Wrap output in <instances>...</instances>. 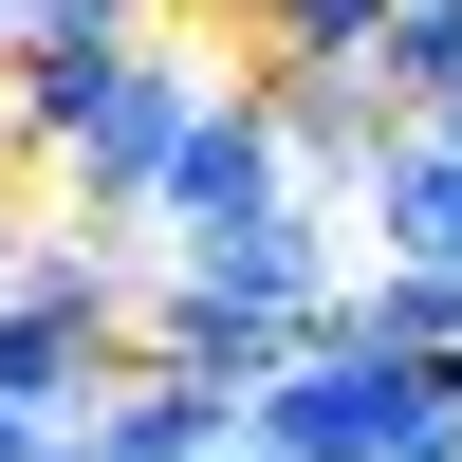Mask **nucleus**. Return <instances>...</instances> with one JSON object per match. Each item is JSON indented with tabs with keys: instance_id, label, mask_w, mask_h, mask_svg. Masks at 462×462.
I'll use <instances>...</instances> for the list:
<instances>
[{
	"instance_id": "f257e3e1",
	"label": "nucleus",
	"mask_w": 462,
	"mask_h": 462,
	"mask_svg": "<svg viewBox=\"0 0 462 462\" xmlns=\"http://www.w3.org/2000/svg\"><path fill=\"white\" fill-rule=\"evenodd\" d=\"M130 241H148V222H130ZM148 278L222 296V315H315V296L352 278V241H333V204H315V185H278V204H241V222H185V241H148Z\"/></svg>"
},
{
	"instance_id": "f03ea898",
	"label": "nucleus",
	"mask_w": 462,
	"mask_h": 462,
	"mask_svg": "<svg viewBox=\"0 0 462 462\" xmlns=\"http://www.w3.org/2000/svg\"><path fill=\"white\" fill-rule=\"evenodd\" d=\"M259 111H278V185H315V204H352V167L407 130L370 93V56H259Z\"/></svg>"
},
{
	"instance_id": "7ed1b4c3",
	"label": "nucleus",
	"mask_w": 462,
	"mask_h": 462,
	"mask_svg": "<svg viewBox=\"0 0 462 462\" xmlns=\"http://www.w3.org/2000/svg\"><path fill=\"white\" fill-rule=\"evenodd\" d=\"M93 370H111V315H74V296L0 278V407H37V426H74V407H93Z\"/></svg>"
},
{
	"instance_id": "20e7f679",
	"label": "nucleus",
	"mask_w": 462,
	"mask_h": 462,
	"mask_svg": "<svg viewBox=\"0 0 462 462\" xmlns=\"http://www.w3.org/2000/svg\"><path fill=\"white\" fill-rule=\"evenodd\" d=\"M352 204H370V259H444V278H462V148L444 130H389L352 167Z\"/></svg>"
},
{
	"instance_id": "39448f33",
	"label": "nucleus",
	"mask_w": 462,
	"mask_h": 462,
	"mask_svg": "<svg viewBox=\"0 0 462 462\" xmlns=\"http://www.w3.org/2000/svg\"><path fill=\"white\" fill-rule=\"evenodd\" d=\"M148 370H204V389H259V370L296 352V315H222V296H185V278H148V333H130Z\"/></svg>"
},
{
	"instance_id": "423d86ee",
	"label": "nucleus",
	"mask_w": 462,
	"mask_h": 462,
	"mask_svg": "<svg viewBox=\"0 0 462 462\" xmlns=\"http://www.w3.org/2000/svg\"><path fill=\"white\" fill-rule=\"evenodd\" d=\"M315 315H352L370 352H407V370H462V278L444 259H370V278H333Z\"/></svg>"
},
{
	"instance_id": "0eeeda50",
	"label": "nucleus",
	"mask_w": 462,
	"mask_h": 462,
	"mask_svg": "<svg viewBox=\"0 0 462 462\" xmlns=\"http://www.w3.org/2000/svg\"><path fill=\"white\" fill-rule=\"evenodd\" d=\"M426 74H462V0H389V19H370V93H426Z\"/></svg>"
},
{
	"instance_id": "6e6552de",
	"label": "nucleus",
	"mask_w": 462,
	"mask_h": 462,
	"mask_svg": "<svg viewBox=\"0 0 462 462\" xmlns=\"http://www.w3.org/2000/svg\"><path fill=\"white\" fill-rule=\"evenodd\" d=\"M407 130H444V148H462V74H426V93H407Z\"/></svg>"
},
{
	"instance_id": "1a4fd4ad",
	"label": "nucleus",
	"mask_w": 462,
	"mask_h": 462,
	"mask_svg": "<svg viewBox=\"0 0 462 462\" xmlns=\"http://www.w3.org/2000/svg\"><path fill=\"white\" fill-rule=\"evenodd\" d=\"M37 444H74V426H37V407H0V462H37Z\"/></svg>"
},
{
	"instance_id": "9d476101",
	"label": "nucleus",
	"mask_w": 462,
	"mask_h": 462,
	"mask_svg": "<svg viewBox=\"0 0 462 462\" xmlns=\"http://www.w3.org/2000/svg\"><path fill=\"white\" fill-rule=\"evenodd\" d=\"M0 56H19V0H0Z\"/></svg>"
},
{
	"instance_id": "9b49d317",
	"label": "nucleus",
	"mask_w": 462,
	"mask_h": 462,
	"mask_svg": "<svg viewBox=\"0 0 462 462\" xmlns=\"http://www.w3.org/2000/svg\"><path fill=\"white\" fill-rule=\"evenodd\" d=\"M0 241H19V222H0Z\"/></svg>"
}]
</instances>
